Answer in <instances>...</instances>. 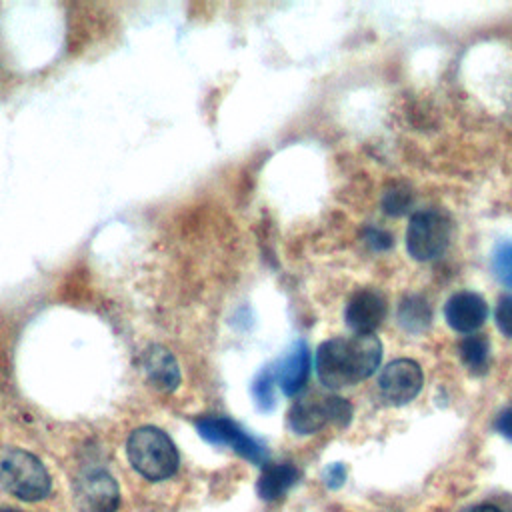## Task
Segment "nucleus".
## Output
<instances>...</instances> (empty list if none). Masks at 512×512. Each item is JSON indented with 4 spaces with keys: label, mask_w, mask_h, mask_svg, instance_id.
<instances>
[{
    "label": "nucleus",
    "mask_w": 512,
    "mask_h": 512,
    "mask_svg": "<svg viewBox=\"0 0 512 512\" xmlns=\"http://www.w3.org/2000/svg\"><path fill=\"white\" fill-rule=\"evenodd\" d=\"M0 512H20V510H14V508H2Z\"/></svg>",
    "instance_id": "nucleus-24"
},
{
    "label": "nucleus",
    "mask_w": 512,
    "mask_h": 512,
    "mask_svg": "<svg viewBox=\"0 0 512 512\" xmlns=\"http://www.w3.org/2000/svg\"><path fill=\"white\" fill-rule=\"evenodd\" d=\"M488 314V306L484 298L476 292H458L448 298L444 306V316L450 328L456 332H474L478 330Z\"/></svg>",
    "instance_id": "nucleus-10"
},
{
    "label": "nucleus",
    "mask_w": 512,
    "mask_h": 512,
    "mask_svg": "<svg viewBox=\"0 0 512 512\" xmlns=\"http://www.w3.org/2000/svg\"><path fill=\"white\" fill-rule=\"evenodd\" d=\"M142 372L148 384L160 392H172L180 384V368L176 358L162 346L152 344L142 352Z\"/></svg>",
    "instance_id": "nucleus-11"
},
{
    "label": "nucleus",
    "mask_w": 512,
    "mask_h": 512,
    "mask_svg": "<svg viewBox=\"0 0 512 512\" xmlns=\"http://www.w3.org/2000/svg\"><path fill=\"white\" fill-rule=\"evenodd\" d=\"M308 372H310L308 346L304 342H298L290 350V354L276 366V382L286 396H296L304 388L308 380Z\"/></svg>",
    "instance_id": "nucleus-12"
},
{
    "label": "nucleus",
    "mask_w": 512,
    "mask_h": 512,
    "mask_svg": "<svg viewBox=\"0 0 512 512\" xmlns=\"http://www.w3.org/2000/svg\"><path fill=\"white\" fill-rule=\"evenodd\" d=\"M424 384V374L418 362L410 358H398L384 366L378 378L380 394L394 406L408 404L414 400Z\"/></svg>",
    "instance_id": "nucleus-7"
},
{
    "label": "nucleus",
    "mask_w": 512,
    "mask_h": 512,
    "mask_svg": "<svg viewBox=\"0 0 512 512\" xmlns=\"http://www.w3.org/2000/svg\"><path fill=\"white\" fill-rule=\"evenodd\" d=\"M352 420V406L342 396H308L292 404L288 412V426L292 432L304 436L314 434L326 424L338 428L348 426Z\"/></svg>",
    "instance_id": "nucleus-4"
},
{
    "label": "nucleus",
    "mask_w": 512,
    "mask_h": 512,
    "mask_svg": "<svg viewBox=\"0 0 512 512\" xmlns=\"http://www.w3.org/2000/svg\"><path fill=\"white\" fill-rule=\"evenodd\" d=\"M494 428L498 434H502L506 440L512 442V406L502 410L494 422Z\"/></svg>",
    "instance_id": "nucleus-21"
},
{
    "label": "nucleus",
    "mask_w": 512,
    "mask_h": 512,
    "mask_svg": "<svg viewBox=\"0 0 512 512\" xmlns=\"http://www.w3.org/2000/svg\"><path fill=\"white\" fill-rule=\"evenodd\" d=\"M460 360L472 374H484L490 364V342L486 336L474 334L462 338L458 344Z\"/></svg>",
    "instance_id": "nucleus-14"
},
{
    "label": "nucleus",
    "mask_w": 512,
    "mask_h": 512,
    "mask_svg": "<svg viewBox=\"0 0 512 512\" xmlns=\"http://www.w3.org/2000/svg\"><path fill=\"white\" fill-rule=\"evenodd\" d=\"M276 368L274 366H266L258 372V376L252 380V398L258 406V410L262 412H270L276 406V394H274V386H276Z\"/></svg>",
    "instance_id": "nucleus-16"
},
{
    "label": "nucleus",
    "mask_w": 512,
    "mask_h": 512,
    "mask_svg": "<svg viewBox=\"0 0 512 512\" xmlns=\"http://www.w3.org/2000/svg\"><path fill=\"white\" fill-rule=\"evenodd\" d=\"M450 218L436 208L420 210L410 218L406 232V246L412 258L426 262L438 258L450 242Z\"/></svg>",
    "instance_id": "nucleus-5"
},
{
    "label": "nucleus",
    "mask_w": 512,
    "mask_h": 512,
    "mask_svg": "<svg viewBox=\"0 0 512 512\" xmlns=\"http://www.w3.org/2000/svg\"><path fill=\"white\" fill-rule=\"evenodd\" d=\"M410 206H412V192L408 186L394 184V186L386 188V192L382 196V210L388 216H402L410 210Z\"/></svg>",
    "instance_id": "nucleus-17"
},
{
    "label": "nucleus",
    "mask_w": 512,
    "mask_h": 512,
    "mask_svg": "<svg viewBox=\"0 0 512 512\" xmlns=\"http://www.w3.org/2000/svg\"><path fill=\"white\" fill-rule=\"evenodd\" d=\"M344 316L356 334H372L386 316V298L374 288H362L348 300Z\"/></svg>",
    "instance_id": "nucleus-9"
},
{
    "label": "nucleus",
    "mask_w": 512,
    "mask_h": 512,
    "mask_svg": "<svg viewBox=\"0 0 512 512\" xmlns=\"http://www.w3.org/2000/svg\"><path fill=\"white\" fill-rule=\"evenodd\" d=\"M382 360V344L374 334L340 336L322 342L316 350V372L330 388H346L372 376Z\"/></svg>",
    "instance_id": "nucleus-1"
},
{
    "label": "nucleus",
    "mask_w": 512,
    "mask_h": 512,
    "mask_svg": "<svg viewBox=\"0 0 512 512\" xmlns=\"http://www.w3.org/2000/svg\"><path fill=\"white\" fill-rule=\"evenodd\" d=\"M300 472L294 464L290 462H280V464H266L258 482H256V492L262 500H278L284 496L298 480Z\"/></svg>",
    "instance_id": "nucleus-13"
},
{
    "label": "nucleus",
    "mask_w": 512,
    "mask_h": 512,
    "mask_svg": "<svg viewBox=\"0 0 512 512\" xmlns=\"http://www.w3.org/2000/svg\"><path fill=\"white\" fill-rule=\"evenodd\" d=\"M0 486L18 500L38 502L50 494L52 480L34 454L12 448L0 458Z\"/></svg>",
    "instance_id": "nucleus-3"
},
{
    "label": "nucleus",
    "mask_w": 512,
    "mask_h": 512,
    "mask_svg": "<svg viewBox=\"0 0 512 512\" xmlns=\"http://www.w3.org/2000/svg\"><path fill=\"white\" fill-rule=\"evenodd\" d=\"M126 454L132 468L152 482L174 476L180 464L174 442L156 426H140L132 430L126 442Z\"/></svg>",
    "instance_id": "nucleus-2"
},
{
    "label": "nucleus",
    "mask_w": 512,
    "mask_h": 512,
    "mask_svg": "<svg viewBox=\"0 0 512 512\" xmlns=\"http://www.w3.org/2000/svg\"><path fill=\"white\" fill-rule=\"evenodd\" d=\"M432 320V310L422 296H406L398 306V322L408 332H422Z\"/></svg>",
    "instance_id": "nucleus-15"
},
{
    "label": "nucleus",
    "mask_w": 512,
    "mask_h": 512,
    "mask_svg": "<svg viewBox=\"0 0 512 512\" xmlns=\"http://www.w3.org/2000/svg\"><path fill=\"white\" fill-rule=\"evenodd\" d=\"M496 326L498 330L512 338V296H502L496 304Z\"/></svg>",
    "instance_id": "nucleus-19"
},
{
    "label": "nucleus",
    "mask_w": 512,
    "mask_h": 512,
    "mask_svg": "<svg viewBox=\"0 0 512 512\" xmlns=\"http://www.w3.org/2000/svg\"><path fill=\"white\" fill-rule=\"evenodd\" d=\"M492 268H494V274L496 278L512 288V242H502L496 252H494V258H492Z\"/></svg>",
    "instance_id": "nucleus-18"
},
{
    "label": "nucleus",
    "mask_w": 512,
    "mask_h": 512,
    "mask_svg": "<svg viewBox=\"0 0 512 512\" xmlns=\"http://www.w3.org/2000/svg\"><path fill=\"white\" fill-rule=\"evenodd\" d=\"M322 478H324V484H326L328 488L336 490V488H340V486L344 484V480H346V466H344L342 462H334V464H330V466L324 470Z\"/></svg>",
    "instance_id": "nucleus-20"
},
{
    "label": "nucleus",
    "mask_w": 512,
    "mask_h": 512,
    "mask_svg": "<svg viewBox=\"0 0 512 512\" xmlns=\"http://www.w3.org/2000/svg\"><path fill=\"white\" fill-rule=\"evenodd\" d=\"M366 238H368V244H370L372 248H376V250H386V248L392 246V238H390V234L384 232V230L370 228L368 234H366Z\"/></svg>",
    "instance_id": "nucleus-22"
},
{
    "label": "nucleus",
    "mask_w": 512,
    "mask_h": 512,
    "mask_svg": "<svg viewBox=\"0 0 512 512\" xmlns=\"http://www.w3.org/2000/svg\"><path fill=\"white\" fill-rule=\"evenodd\" d=\"M198 434L214 444V446H228L234 452H238L242 458L262 464L268 456L266 448L262 442L252 438L246 430H242L234 420L224 418V416H208L196 422Z\"/></svg>",
    "instance_id": "nucleus-6"
},
{
    "label": "nucleus",
    "mask_w": 512,
    "mask_h": 512,
    "mask_svg": "<svg viewBox=\"0 0 512 512\" xmlns=\"http://www.w3.org/2000/svg\"><path fill=\"white\" fill-rule=\"evenodd\" d=\"M74 500L82 512H116L120 488L106 470L92 468L76 480Z\"/></svg>",
    "instance_id": "nucleus-8"
},
{
    "label": "nucleus",
    "mask_w": 512,
    "mask_h": 512,
    "mask_svg": "<svg viewBox=\"0 0 512 512\" xmlns=\"http://www.w3.org/2000/svg\"><path fill=\"white\" fill-rule=\"evenodd\" d=\"M466 512H502V510L498 506H494V504H478V506H474V508H470Z\"/></svg>",
    "instance_id": "nucleus-23"
}]
</instances>
